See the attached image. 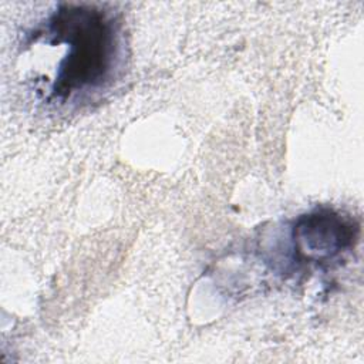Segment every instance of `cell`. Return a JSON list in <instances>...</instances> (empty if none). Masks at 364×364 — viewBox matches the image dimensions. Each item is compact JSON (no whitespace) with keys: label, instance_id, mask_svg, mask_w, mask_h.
Returning <instances> with one entry per match:
<instances>
[{"label":"cell","instance_id":"7a4b0ae2","mask_svg":"<svg viewBox=\"0 0 364 364\" xmlns=\"http://www.w3.org/2000/svg\"><path fill=\"white\" fill-rule=\"evenodd\" d=\"M358 223L331 208L300 215L291 228L294 256L304 263H328L351 250L358 240Z\"/></svg>","mask_w":364,"mask_h":364},{"label":"cell","instance_id":"6da1fadb","mask_svg":"<svg viewBox=\"0 0 364 364\" xmlns=\"http://www.w3.org/2000/svg\"><path fill=\"white\" fill-rule=\"evenodd\" d=\"M46 40L65 44L50 97L67 102L114 82L122 57L121 23L114 13L88 3H61L48 17Z\"/></svg>","mask_w":364,"mask_h":364}]
</instances>
